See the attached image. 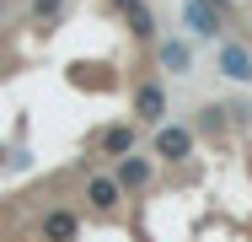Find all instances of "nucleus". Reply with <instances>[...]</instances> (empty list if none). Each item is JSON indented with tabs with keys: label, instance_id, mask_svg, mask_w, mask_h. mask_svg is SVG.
I'll use <instances>...</instances> for the list:
<instances>
[{
	"label": "nucleus",
	"instance_id": "1",
	"mask_svg": "<svg viewBox=\"0 0 252 242\" xmlns=\"http://www.w3.org/2000/svg\"><path fill=\"white\" fill-rule=\"evenodd\" d=\"M134 113H140L145 124H161V113H166V92H161L156 81H140V92H134Z\"/></svg>",
	"mask_w": 252,
	"mask_h": 242
},
{
	"label": "nucleus",
	"instance_id": "2",
	"mask_svg": "<svg viewBox=\"0 0 252 242\" xmlns=\"http://www.w3.org/2000/svg\"><path fill=\"white\" fill-rule=\"evenodd\" d=\"M183 16H188V27H193L199 38H215V33H220V22H215V5H209V0H188V5H183Z\"/></svg>",
	"mask_w": 252,
	"mask_h": 242
},
{
	"label": "nucleus",
	"instance_id": "3",
	"mask_svg": "<svg viewBox=\"0 0 252 242\" xmlns=\"http://www.w3.org/2000/svg\"><path fill=\"white\" fill-rule=\"evenodd\" d=\"M118 199H124L118 178H92V183H86V204H92V210H113Z\"/></svg>",
	"mask_w": 252,
	"mask_h": 242
},
{
	"label": "nucleus",
	"instance_id": "4",
	"mask_svg": "<svg viewBox=\"0 0 252 242\" xmlns=\"http://www.w3.org/2000/svg\"><path fill=\"white\" fill-rule=\"evenodd\" d=\"M188 145H193V135H188V129H161V135H156V156L183 161V156H188Z\"/></svg>",
	"mask_w": 252,
	"mask_h": 242
},
{
	"label": "nucleus",
	"instance_id": "5",
	"mask_svg": "<svg viewBox=\"0 0 252 242\" xmlns=\"http://www.w3.org/2000/svg\"><path fill=\"white\" fill-rule=\"evenodd\" d=\"M75 232H81V221H75L70 210H49V215H43V237L49 242H70Z\"/></svg>",
	"mask_w": 252,
	"mask_h": 242
},
{
	"label": "nucleus",
	"instance_id": "6",
	"mask_svg": "<svg viewBox=\"0 0 252 242\" xmlns=\"http://www.w3.org/2000/svg\"><path fill=\"white\" fill-rule=\"evenodd\" d=\"M220 65H225V76H231V81H247V76H252V54H247V48H225V54H220Z\"/></svg>",
	"mask_w": 252,
	"mask_h": 242
},
{
	"label": "nucleus",
	"instance_id": "7",
	"mask_svg": "<svg viewBox=\"0 0 252 242\" xmlns=\"http://www.w3.org/2000/svg\"><path fill=\"white\" fill-rule=\"evenodd\" d=\"M145 178H151V161H145V156H129V161L118 167V183H145Z\"/></svg>",
	"mask_w": 252,
	"mask_h": 242
},
{
	"label": "nucleus",
	"instance_id": "8",
	"mask_svg": "<svg viewBox=\"0 0 252 242\" xmlns=\"http://www.w3.org/2000/svg\"><path fill=\"white\" fill-rule=\"evenodd\" d=\"M134 145V129H107L102 135V151H129Z\"/></svg>",
	"mask_w": 252,
	"mask_h": 242
},
{
	"label": "nucleus",
	"instance_id": "9",
	"mask_svg": "<svg viewBox=\"0 0 252 242\" xmlns=\"http://www.w3.org/2000/svg\"><path fill=\"white\" fill-rule=\"evenodd\" d=\"M161 59H166L172 70H183V65H188V54H183V43H161Z\"/></svg>",
	"mask_w": 252,
	"mask_h": 242
},
{
	"label": "nucleus",
	"instance_id": "10",
	"mask_svg": "<svg viewBox=\"0 0 252 242\" xmlns=\"http://www.w3.org/2000/svg\"><path fill=\"white\" fill-rule=\"evenodd\" d=\"M220 5H225V0H220Z\"/></svg>",
	"mask_w": 252,
	"mask_h": 242
}]
</instances>
